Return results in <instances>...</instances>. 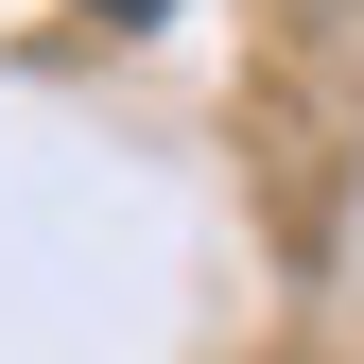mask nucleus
I'll return each instance as SVG.
<instances>
[{
    "mask_svg": "<svg viewBox=\"0 0 364 364\" xmlns=\"http://www.w3.org/2000/svg\"><path fill=\"white\" fill-rule=\"evenodd\" d=\"M87 18H173V0H87Z\"/></svg>",
    "mask_w": 364,
    "mask_h": 364,
    "instance_id": "obj_1",
    "label": "nucleus"
}]
</instances>
